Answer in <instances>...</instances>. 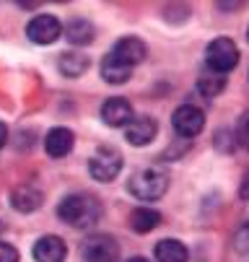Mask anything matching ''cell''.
<instances>
[{
	"mask_svg": "<svg viewBox=\"0 0 249 262\" xmlns=\"http://www.w3.org/2000/svg\"><path fill=\"white\" fill-rule=\"evenodd\" d=\"M101 215V205L94 195L88 192H76L60 200L57 205V218L67 223L70 229H94Z\"/></svg>",
	"mask_w": 249,
	"mask_h": 262,
	"instance_id": "cell-1",
	"label": "cell"
},
{
	"mask_svg": "<svg viewBox=\"0 0 249 262\" xmlns=\"http://www.w3.org/2000/svg\"><path fill=\"white\" fill-rule=\"evenodd\" d=\"M166 190H169V174L164 169H156V166L138 169L127 179V192L143 203H153V200L164 198Z\"/></svg>",
	"mask_w": 249,
	"mask_h": 262,
	"instance_id": "cell-2",
	"label": "cell"
},
{
	"mask_svg": "<svg viewBox=\"0 0 249 262\" xmlns=\"http://www.w3.org/2000/svg\"><path fill=\"white\" fill-rule=\"evenodd\" d=\"M205 62L210 68V73L226 76L229 70H234L239 65V47L229 39V36H218L205 47Z\"/></svg>",
	"mask_w": 249,
	"mask_h": 262,
	"instance_id": "cell-3",
	"label": "cell"
},
{
	"mask_svg": "<svg viewBox=\"0 0 249 262\" xmlns=\"http://www.w3.org/2000/svg\"><path fill=\"white\" fill-rule=\"evenodd\" d=\"M122 171V154L112 145H101L99 151L88 159V174L96 182H112Z\"/></svg>",
	"mask_w": 249,
	"mask_h": 262,
	"instance_id": "cell-4",
	"label": "cell"
},
{
	"mask_svg": "<svg viewBox=\"0 0 249 262\" xmlns=\"http://www.w3.org/2000/svg\"><path fill=\"white\" fill-rule=\"evenodd\" d=\"M60 34H62V24L50 16V13H42V16H34L26 26V36L34 42V45H39V47H47V45H55L60 39Z\"/></svg>",
	"mask_w": 249,
	"mask_h": 262,
	"instance_id": "cell-5",
	"label": "cell"
},
{
	"mask_svg": "<svg viewBox=\"0 0 249 262\" xmlns=\"http://www.w3.org/2000/svg\"><path fill=\"white\" fill-rule=\"evenodd\" d=\"M171 125H174L176 135H182V138L190 140V138H195V135H200L205 130V115H202V109L185 104V106H179L174 112Z\"/></svg>",
	"mask_w": 249,
	"mask_h": 262,
	"instance_id": "cell-6",
	"label": "cell"
},
{
	"mask_svg": "<svg viewBox=\"0 0 249 262\" xmlns=\"http://www.w3.org/2000/svg\"><path fill=\"white\" fill-rule=\"evenodd\" d=\"M112 60H117L120 65H125V68H135V65H140L146 60V55H148V50H146V45H143V39H138V36H122V39L106 52Z\"/></svg>",
	"mask_w": 249,
	"mask_h": 262,
	"instance_id": "cell-7",
	"label": "cell"
},
{
	"mask_svg": "<svg viewBox=\"0 0 249 262\" xmlns=\"http://www.w3.org/2000/svg\"><path fill=\"white\" fill-rule=\"evenodd\" d=\"M120 247L112 236L106 234H94L83 242V259L86 262H117Z\"/></svg>",
	"mask_w": 249,
	"mask_h": 262,
	"instance_id": "cell-8",
	"label": "cell"
},
{
	"mask_svg": "<svg viewBox=\"0 0 249 262\" xmlns=\"http://www.w3.org/2000/svg\"><path fill=\"white\" fill-rule=\"evenodd\" d=\"M156 133H159V125H156V120L148 117V115L132 117V120L127 122V127H125V138H127V143H130V145H138V148L148 145V143L156 138Z\"/></svg>",
	"mask_w": 249,
	"mask_h": 262,
	"instance_id": "cell-9",
	"label": "cell"
},
{
	"mask_svg": "<svg viewBox=\"0 0 249 262\" xmlns=\"http://www.w3.org/2000/svg\"><path fill=\"white\" fill-rule=\"evenodd\" d=\"M132 104L122 96H112L101 104V120L109 127H127V122L132 120Z\"/></svg>",
	"mask_w": 249,
	"mask_h": 262,
	"instance_id": "cell-10",
	"label": "cell"
},
{
	"mask_svg": "<svg viewBox=\"0 0 249 262\" xmlns=\"http://www.w3.org/2000/svg\"><path fill=\"white\" fill-rule=\"evenodd\" d=\"M31 254H34V259H37V262H65V257H67V244H65L60 236L47 234V236L37 239Z\"/></svg>",
	"mask_w": 249,
	"mask_h": 262,
	"instance_id": "cell-11",
	"label": "cell"
},
{
	"mask_svg": "<svg viewBox=\"0 0 249 262\" xmlns=\"http://www.w3.org/2000/svg\"><path fill=\"white\" fill-rule=\"evenodd\" d=\"M73 145H76V135L67 127H52L44 138V151L52 159H65L70 151H73Z\"/></svg>",
	"mask_w": 249,
	"mask_h": 262,
	"instance_id": "cell-12",
	"label": "cell"
},
{
	"mask_svg": "<svg viewBox=\"0 0 249 262\" xmlns=\"http://www.w3.org/2000/svg\"><path fill=\"white\" fill-rule=\"evenodd\" d=\"M11 205L21 213H34L42 205V190L34 184H21L11 192Z\"/></svg>",
	"mask_w": 249,
	"mask_h": 262,
	"instance_id": "cell-13",
	"label": "cell"
},
{
	"mask_svg": "<svg viewBox=\"0 0 249 262\" xmlns=\"http://www.w3.org/2000/svg\"><path fill=\"white\" fill-rule=\"evenodd\" d=\"M159 262H187L190 259V249L179 242V239H161L153 249Z\"/></svg>",
	"mask_w": 249,
	"mask_h": 262,
	"instance_id": "cell-14",
	"label": "cell"
},
{
	"mask_svg": "<svg viewBox=\"0 0 249 262\" xmlns=\"http://www.w3.org/2000/svg\"><path fill=\"white\" fill-rule=\"evenodd\" d=\"M161 223V213L156 208H135L130 213V229L135 234H151Z\"/></svg>",
	"mask_w": 249,
	"mask_h": 262,
	"instance_id": "cell-15",
	"label": "cell"
},
{
	"mask_svg": "<svg viewBox=\"0 0 249 262\" xmlns=\"http://www.w3.org/2000/svg\"><path fill=\"white\" fill-rule=\"evenodd\" d=\"M65 36H67V42H73V45H91L94 42V36H96V31H94V26H91V21H86V18H73V21H67V26H65Z\"/></svg>",
	"mask_w": 249,
	"mask_h": 262,
	"instance_id": "cell-16",
	"label": "cell"
},
{
	"mask_svg": "<svg viewBox=\"0 0 249 262\" xmlns=\"http://www.w3.org/2000/svg\"><path fill=\"white\" fill-rule=\"evenodd\" d=\"M130 76H132V70H130V68L120 65V62L112 60L109 55H104V60H101V78H104L106 83L120 86V83H127Z\"/></svg>",
	"mask_w": 249,
	"mask_h": 262,
	"instance_id": "cell-17",
	"label": "cell"
},
{
	"mask_svg": "<svg viewBox=\"0 0 249 262\" xmlns=\"http://www.w3.org/2000/svg\"><path fill=\"white\" fill-rule=\"evenodd\" d=\"M88 70V57L81 55V52H65L60 57V73L62 76H70V78H78L81 73Z\"/></svg>",
	"mask_w": 249,
	"mask_h": 262,
	"instance_id": "cell-18",
	"label": "cell"
},
{
	"mask_svg": "<svg viewBox=\"0 0 249 262\" xmlns=\"http://www.w3.org/2000/svg\"><path fill=\"white\" fill-rule=\"evenodd\" d=\"M197 89H200L202 96L213 99V96H218V94L226 89V78L218 76V73H210V76H200V78H197Z\"/></svg>",
	"mask_w": 249,
	"mask_h": 262,
	"instance_id": "cell-19",
	"label": "cell"
},
{
	"mask_svg": "<svg viewBox=\"0 0 249 262\" xmlns=\"http://www.w3.org/2000/svg\"><path fill=\"white\" fill-rule=\"evenodd\" d=\"M236 140H239V145L244 148V151H249V109L236 122Z\"/></svg>",
	"mask_w": 249,
	"mask_h": 262,
	"instance_id": "cell-20",
	"label": "cell"
},
{
	"mask_svg": "<svg viewBox=\"0 0 249 262\" xmlns=\"http://www.w3.org/2000/svg\"><path fill=\"white\" fill-rule=\"evenodd\" d=\"M234 247H236L239 254H249V221L241 223L239 231L234 234Z\"/></svg>",
	"mask_w": 249,
	"mask_h": 262,
	"instance_id": "cell-21",
	"label": "cell"
},
{
	"mask_svg": "<svg viewBox=\"0 0 249 262\" xmlns=\"http://www.w3.org/2000/svg\"><path fill=\"white\" fill-rule=\"evenodd\" d=\"M0 262H18V249L8 242H0Z\"/></svg>",
	"mask_w": 249,
	"mask_h": 262,
	"instance_id": "cell-22",
	"label": "cell"
},
{
	"mask_svg": "<svg viewBox=\"0 0 249 262\" xmlns=\"http://www.w3.org/2000/svg\"><path fill=\"white\" fill-rule=\"evenodd\" d=\"M239 198H241V200H249V171H246V177L241 179V190H239Z\"/></svg>",
	"mask_w": 249,
	"mask_h": 262,
	"instance_id": "cell-23",
	"label": "cell"
},
{
	"mask_svg": "<svg viewBox=\"0 0 249 262\" xmlns=\"http://www.w3.org/2000/svg\"><path fill=\"white\" fill-rule=\"evenodd\" d=\"M6 140H8V130H6V125L0 122V148L6 145Z\"/></svg>",
	"mask_w": 249,
	"mask_h": 262,
	"instance_id": "cell-24",
	"label": "cell"
},
{
	"mask_svg": "<svg viewBox=\"0 0 249 262\" xmlns=\"http://www.w3.org/2000/svg\"><path fill=\"white\" fill-rule=\"evenodd\" d=\"M127 262H151V259H146V257H132V259H127Z\"/></svg>",
	"mask_w": 249,
	"mask_h": 262,
	"instance_id": "cell-25",
	"label": "cell"
},
{
	"mask_svg": "<svg viewBox=\"0 0 249 262\" xmlns=\"http://www.w3.org/2000/svg\"><path fill=\"white\" fill-rule=\"evenodd\" d=\"M246 39H249V29H246Z\"/></svg>",
	"mask_w": 249,
	"mask_h": 262,
	"instance_id": "cell-26",
	"label": "cell"
}]
</instances>
